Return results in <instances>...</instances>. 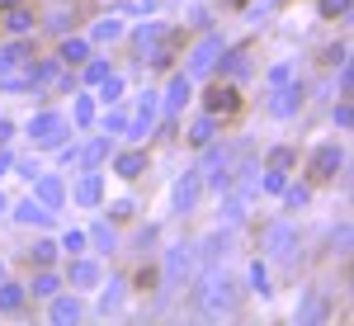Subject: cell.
Here are the masks:
<instances>
[{
  "mask_svg": "<svg viewBox=\"0 0 354 326\" xmlns=\"http://www.w3.org/2000/svg\"><path fill=\"white\" fill-rule=\"evenodd\" d=\"M265 190H274V194L283 190V170H270V180H265Z\"/></svg>",
  "mask_w": 354,
  "mask_h": 326,
  "instance_id": "cell-36",
  "label": "cell"
},
{
  "mask_svg": "<svg viewBox=\"0 0 354 326\" xmlns=\"http://www.w3.org/2000/svg\"><path fill=\"white\" fill-rule=\"evenodd\" d=\"M335 165H340V152H335V147H322V152H317V161H312V170H317V180H330V170H335Z\"/></svg>",
  "mask_w": 354,
  "mask_h": 326,
  "instance_id": "cell-6",
  "label": "cell"
},
{
  "mask_svg": "<svg viewBox=\"0 0 354 326\" xmlns=\"http://www.w3.org/2000/svg\"><path fill=\"white\" fill-rule=\"evenodd\" d=\"M322 307H326V302H322V293H312V298L302 302V312H298V322H317V317H322Z\"/></svg>",
  "mask_w": 354,
  "mask_h": 326,
  "instance_id": "cell-15",
  "label": "cell"
},
{
  "mask_svg": "<svg viewBox=\"0 0 354 326\" xmlns=\"http://www.w3.org/2000/svg\"><path fill=\"white\" fill-rule=\"evenodd\" d=\"M90 118H95V109H90V105L81 100V105H76V123H90Z\"/></svg>",
  "mask_w": 354,
  "mask_h": 326,
  "instance_id": "cell-37",
  "label": "cell"
},
{
  "mask_svg": "<svg viewBox=\"0 0 354 326\" xmlns=\"http://www.w3.org/2000/svg\"><path fill=\"white\" fill-rule=\"evenodd\" d=\"M76 317H81V302H71V298H57L53 302V322H76Z\"/></svg>",
  "mask_w": 354,
  "mask_h": 326,
  "instance_id": "cell-7",
  "label": "cell"
},
{
  "mask_svg": "<svg viewBox=\"0 0 354 326\" xmlns=\"http://www.w3.org/2000/svg\"><path fill=\"white\" fill-rule=\"evenodd\" d=\"M33 293L53 298V293H57V279H53V274H38V279H33Z\"/></svg>",
  "mask_w": 354,
  "mask_h": 326,
  "instance_id": "cell-21",
  "label": "cell"
},
{
  "mask_svg": "<svg viewBox=\"0 0 354 326\" xmlns=\"http://www.w3.org/2000/svg\"><path fill=\"white\" fill-rule=\"evenodd\" d=\"M156 38H161V28H156V24H142V28H137V43H142V48H147V43H156Z\"/></svg>",
  "mask_w": 354,
  "mask_h": 326,
  "instance_id": "cell-29",
  "label": "cell"
},
{
  "mask_svg": "<svg viewBox=\"0 0 354 326\" xmlns=\"http://www.w3.org/2000/svg\"><path fill=\"white\" fill-rule=\"evenodd\" d=\"M250 284H255V289L265 293V289H270V274H265V270H260V265H255V270H250Z\"/></svg>",
  "mask_w": 354,
  "mask_h": 326,
  "instance_id": "cell-31",
  "label": "cell"
},
{
  "mask_svg": "<svg viewBox=\"0 0 354 326\" xmlns=\"http://www.w3.org/2000/svg\"><path fill=\"white\" fill-rule=\"evenodd\" d=\"M142 165H147V156H142V152H128V156H118V175L133 180V175H142Z\"/></svg>",
  "mask_w": 354,
  "mask_h": 326,
  "instance_id": "cell-10",
  "label": "cell"
},
{
  "mask_svg": "<svg viewBox=\"0 0 354 326\" xmlns=\"http://www.w3.org/2000/svg\"><path fill=\"white\" fill-rule=\"evenodd\" d=\"M19 217H24V222H38V227H43V222H53V213H48L43 203H33V199H28V203H19Z\"/></svg>",
  "mask_w": 354,
  "mask_h": 326,
  "instance_id": "cell-11",
  "label": "cell"
},
{
  "mask_svg": "<svg viewBox=\"0 0 354 326\" xmlns=\"http://www.w3.org/2000/svg\"><path fill=\"white\" fill-rule=\"evenodd\" d=\"M28 133H33V142H43V147H57V142H62V118H57V114H38V118L28 123Z\"/></svg>",
  "mask_w": 354,
  "mask_h": 326,
  "instance_id": "cell-2",
  "label": "cell"
},
{
  "mask_svg": "<svg viewBox=\"0 0 354 326\" xmlns=\"http://www.w3.org/2000/svg\"><path fill=\"white\" fill-rule=\"evenodd\" d=\"M185 265H189V251H175V255H170V265H165V270H170V279L185 270Z\"/></svg>",
  "mask_w": 354,
  "mask_h": 326,
  "instance_id": "cell-28",
  "label": "cell"
},
{
  "mask_svg": "<svg viewBox=\"0 0 354 326\" xmlns=\"http://www.w3.org/2000/svg\"><path fill=\"white\" fill-rule=\"evenodd\" d=\"M85 81H104V62H90L85 66Z\"/></svg>",
  "mask_w": 354,
  "mask_h": 326,
  "instance_id": "cell-33",
  "label": "cell"
},
{
  "mask_svg": "<svg viewBox=\"0 0 354 326\" xmlns=\"http://www.w3.org/2000/svg\"><path fill=\"white\" fill-rule=\"evenodd\" d=\"M227 71H232V76H245V71H250V66H245V53H232V57H227Z\"/></svg>",
  "mask_w": 354,
  "mask_h": 326,
  "instance_id": "cell-27",
  "label": "cell"
},
{
  "mask_svg": "<svg viewBox=\"0 0 354 326\" xmlns=\"http://www.w3.org/2000/svg\"><path fill=\"white\" fill-rule=\"evenodd\" d=\"M156 118V95H142V114H137V133H147Z\"/></svg>",
  "mask_w": 354,
  "mask_h": 326,
  "instance_id": "cell-14",
  "label": "cell"
},
{
  "mask_svg": "<svg viewBox=\"0 0 354 326\" xmlns=\"http://www.w3.org/2000/svg\"><path fill=\"white\" fill-rule=\"evenodd\" d=\"M288 165H293V152H288V147H279V152L270 156V170H288Z\"/></svg>",
  "mask_w": 354,
  "mask_h": 326,
  "instance_id": "cell-25",
  "label": "cell"
},
{
  "mask_svg": "<svg viewBox=\"0 0 354 326\" xmlns=\"http://www.w3.org/2000/svg\"><path fill=\"white\" fill-rule=\"evenodd\" d=\"M218 57H222V38H203V43L194 48V57H189V76H208Z\"/></svg>",
  "mask_w": 354,
  "mask_h": 326,
  "instance_id": "cell-1",
  "label": "cell"
},
{
  "mask_svg": "<svg viewBox=\"0 0 354 326\" xmlns=\"http://www.w3.org/2000/svg\"><path fill=\"white\" fill-rule=\"evenodd\" d=\"M53 255H57L53 242H38V246H33V260H38V265H53Z\"/></svg>",
  "mask_w": 354,
  "mask_h": 326,
  "instance_id": "cell-22",
  "label": "cell"
},
{
  "mask_svg": "<svg viewBox=\"0 0 354 326\" xmlns=\"http://www.w3.org/2000/svg\"><path fill=\"white\" fill-rule=\"evenodd\" d=\"M19 302H24V293H19L15 284H5V289H0V312H15Z\"/></svg>",
  "mask_w": 354,
  "mask_h": 326,
  "instance_id": "cell-16",
  "label": "cell"
},
{
  "mask_svg": "<svg viewBox=\"0 0 354 326\" xmlns=\"http://www.w3.org/2000/svg\"><path fill=\"white\" fill-rule=\"evenodd\" d=\"M100 156H104V142H90V147L81 152V161H100Z\"/></svg>",
  "mask_w": 354,
  "mask_h": 326,
  "instance_id": "cell-30",
  "label": "cell"
},
{
  "mask_svg": "<svg viewBox=\"0 0 354 326\" xmlns=\"http://www.w3.org/2000/svg\"><path fill=\"white\" fill-rule=\"evenodd\" d=\"M118 33H123V24H118V19H104V24L95 28V38H100V43H109V38H118Z\"/></svg>",
  "mask_w": 354,
  "mask_h": 326,
  "instance_id": "cell-20",
  "label": "cell"
},
{
  "mask_svg": "<svg viewBox=\"0 0 354 326\" xmlns=\"http://www.w3.org/2000/svg\"><path fill=\"white\" fill-rule=\"evenodd\" d=\"M194 199H198V180L185 175V180H180V190H175V203H180V208H194Z\"/></svg>",
  "mask_w": 354,
  "mask_h": 326,
  "instance_id": "cell-8",
  "label": "cell"
},
{
  "mask_svg": "<svg viewBox=\"0 0 354 326\" xmlns=\"http://www.w3.org/2000/svg\"><path fill=\"white\" fill-rule=\"evenodd\" d=\"M38 194H43V203H57V199H62V185H57L53 175H43V180H38Z\"/></svg>",
  "mask_w": 354,
  "mask_h": 326,
  "instance_id": "cell-17",
  "label": "cell"
},
{
  "mask_svg": "<svg viewBox=\"0 0 354 326\" xmlns=\"http://www.w3.org/2000/svg\"><path fill=\"white\" fill-rule=\"evenodd\" d=\"M270 251L274 255H288V251H293V227H288V222H274L270 227Z\"/></svg>",
  "mask_w": 354,
  "mask_h": 326,
  "instance_id": "cell-4",
  "label": "cell"
},
{
  "mask_svg": "<svg viewBox=\"0 0 354 326\" xmlns=\"http://www.w3.org/2000/svg\"><path fill=\"white\" fill-rule=\"evenodd\" d=\"M298 100H302V90H283V95L274 100V114H279V118H288V114L298 109Z\"/></svg>",
  "mask_w": 354,
  "mask_h": 326,
  "instance_id": "cell-12",
  "label": "cell"
},
{
  "mask_svg": "<svg viewBox=\"0 0 354 326\" xmlns=\"http://www.w3.org/2000/svg\"><path fill=\"white\" fill-rule=\"evenodd\" d=\"M118 90H123V81H118V76H104V100H113Z\"/></svg>",
  "mask_w": 354,
  "mask_h": 326,
  "instance_id": "cell-34",
  "label": "cell"
},
{
  "mask_svg": "<svg viewBox=\"0 0 354 326\" xmlns=\"http://www.w3.org/2000/svg\"><path fill=\"white\" fill-rule=\"evenodd\" d=\"M76 199H81V203H95V199H100V175H85L81 185H76Z\"/></svg>",
  "mask_w": 354,
  "mask_h": 326,
  "instance_id": "cell-13",
  "label": "cell"
},
{
  "mask_svg": "<svg viewBox=\"0 0 354 326\" xmlns=\"http://www.w3.org/2000/svg\"><path fill=\"white\" fill-rule=\"evenodd\" d=\"M208 105H213V109H232V105H236V95H232V90H213Z\"/></svg>",
  "mask_w": 354,
  "mask_h": 326,
  "instance_id": "cell-24",
  "label": "cell"
},
{
  "mask_svg": "<svg viewBox=\"0 0 354 326\" xmlns=\"http://www.w3.org/2000/svg\"><path fill=\"white\" fill-rule=\"evenodd\" d=\"M5 137H10V123H5V118H0V142H5Z\"/></svg>",
  "mask_w": 354,
  "mask_h": 326,
  "instance_id": "cell-38",
  "label": "cell"
},
{
  "mask_svg": "<svg viewBox=\"0 0 354 326\" xmlns=\"http://www.w3.org/2000/svg\"><path fill=\"white\" fill-rule=\"evenodd\" d=\"M345 5H350V0H322V15H340Z\"/></svg>",
  "mask_w": 354,
  "mask_h": 326,
  "instance_id": "cell-35",
  "label": "cell"
},
{
  "mask_svg": "<svg viewBox=\"0 0 354 326\" xmlns=\"http://www.w3.org/2000/svg\"><path fill=\"white\" fill-rule=\"evenodd\" d=\"M5 24L15 28V33H24V28H28V10H10V19H5Z\"/></svg>",
  "mask_w": 354,
  "mask_h": 326,
  "instance_id": "cell-26",
  "label": "cell"
},
{
  "mask_svg": "<svg viewBox=\"0 0 354 326\" xmlns=\"http://www.w3.org/2000/svg\"><path fill=\"white\" fill-rule=\"evenodd\" d=\"M203 307H208V312H227V307H232V293H227V284H208V293H203Z\"/></svg>",
  "mask_w": 354,
  "mask_h": 326,
  "instance_id": "cell-5",
  "label": "cell"
},
{
  "mask_svg": "<svg viewBox=\"0 0 354 326\" xmlns=\"http://www.w3.org/2000/svg\"><path fill=\"white\" fill-rule=\"evenodd\" d=\"M194 147H208L213 142V118H203V123H194V137H189Z\"/></svg>",
  "mask_w": 354,
  "mask_h": 326,
  "instance_id": "cell-19",
  "label": "cell"
},
{
  "mask_svg": "<svg viewBox=\"0 0 354 326\" xmlns=\"http://www.w3.org/2000/svg\"><path fill=\"white\" fill-rule=\"evenodd\" d=\"M185 100H189V81H185V76H175V81H170V95H165V109H180Z\"/></svg>",
  "mask_w": 354,
  "mask_h": 326,
  "instance_id": "cell-9",
  "label": "cell"
},
{
  "mask_svg": "<svg viewBox=\"0 0 354 326\" xmlns=\"http://www.w3.org/2000/svg\"><path fill=\"white\" fill-rule=\"evenodd\" d=\"M81 57H85V43H81V38H71V43L62 48V62H81Z\"/></svg>",
  "mask_w": 354,
  "mask_h": 326,
  "instance_id": "cell-23",
  "label": "cell"
},
{
  "mask_svg": "<svg viewBox=\"0 0 354 326\" xmlns=\"http://www.w3.org/2000/svg\"><path fill=\"white\" fill-rule=\"evenodd\" d=\"M203 175H208V185H227V152H208V161H203Z\"/></svg>",
  "mask_w": 354,
  "mask_h": 326,
  "instance_id": "cell-3",
  "label": "cell"
},
{
  "mask_svg": "<svg viewBox=\"0 0 354 326\" xmlns=\"http://www.w3.org/2000/svg\"><path fill=\"white\" fill-rule=\"evenodd\" d=\"M71 284H95V265L90 260H76L71 265Z\"/></svg>",
  "mask_w": 354,
  "mask_h": 326,
  "instance_id": "cell-18",
  "label": "cell"
},
{
  "mask_svg": "<svg viewBox=\"0 0 354 326\" xmlns=\"http://www.w3.org/2000/svg\"><path fill=\"white\" fill-rule=\"evenodd\" d=\"M104 128H109V133H123V128H128V118H123V114H109V118H104Z\"/></svg>",
  "mask_w": 354,
  "mask_h": 326,
  "instance_id": "cell-32",
  "label": "cell"
},
{
  "mask_svg": "<svg viewBox=\"0 0 354 326\" xmlns=\"http://www.w3.org/2000/svg\"><path fill=\"white\" fill-rule=\"evenodd\" d=\"M0 208H5V199H0Z\"/></svg>",
  "mask_w": 354,
  "mask_h": 326,
  "instance_id": "cell-39",
  "label": "cell"
}]
</instances>
